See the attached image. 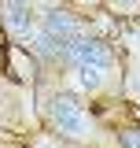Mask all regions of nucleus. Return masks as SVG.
Listing matches in <instances>:
<instances>
[{
  "label": "nucleus",
  "mask_w": 140,
  "mask_h": 148,
  "mask_svg": "<svg viewBox=\"0 0 140 148\" xmlns=\"http://www.w3.org/2000/svg\"><path fill=\"white\" fill-rule=\"evenodd\" d=\"M59 74H67L63 85L81 92L85 100H103L111 92H118V85H122V59H118L114 41L88 30L70 45Z\"/></svg>",
  "instance_id": "obj_1"
},
{
  "label": "nucleus",
  "mask_w": 140,
  "mask_h": 148,
  "mask_svg": "<svg viewBox=\"0 0 140 148\" xmlns=\"http://www.w3.org/2000/svg\"><path fill=\"white\" fill-rule=\"evenodd\" d=\"M37 115H41V126L52 130L55 137H63V141L103 148L107 130L100 122L96 108L81 92L67 89V85H37Z\"/></svg>",
  "instance_id": "obj_2"
},
{
  "label": "nucleus",
  "mask_w": 140,
  "mask_h": 148,
  "mask_svg": "<svg viewBox=\"0 0 140 148\" xmlns=\"http://www.w3.org/2000/svg\"><path fill=\"white\" fill-rule=\"evenodd\" d=\"M41 126V115H37V89L30 85H18L7 74L0 71V130L4 133H15L26 137Z\"/></svg>",
  "instance_id": "obj_3"
},
{
  "label": "nucleus",
  "mask_w": 140,
  "mask_h": 148,
  "mask_svg": "<svg viewBox=\"0 0 140 148\" xmlns=\"http://www.w3.org/2000/svg\"><path fill=\"white\" fill-rule=\"evenodd\" d=\"M37 30L70 48L81 34L92 30V22H88L85 15H77L74 8H67V4H44V8H41V18H37Z\"/></svg>",
  "instance_id": "obj_4"
},
{
  "label": "nucleus",
  "mask_w": 140,
  "mask_h": 148,
  "mask_svg": "<svg viewBox=\"0 0 140 148\" xmlns=\"http://www.w3.org/2000/svg\"><path fill=\"white\" fill-rule=\"evenodd\" d=\"M41 0H0V34L7 41L26 45L37 30V18H41Z\"/></svg>",
  "instance_id": "obj_5"
},
{
  "label": "nucleus",
  "mask_w": 140,
  "mask_h": 148,
  "mask_svg": "<svg viewBox=\"0 0 140 148\" xmlns=\"http://www.w3.org/2000/svg\"><path fill=\"white\" fill-rule=\"evenodd\" d=\"M0 71L7 74L11 82L30 85V89L44 85V67H41L37 56L30 52L26 45H18V41H7V45H4V67H0Z\"/></svg>",
  "instance_id": "obj_6"
},
{
  "label": "nucleus",
  "mask_w": 140,
  "mask_h": 148,
  "mask_svg": "<svg viewBox=\"0 0 140 148\" xmlns=\"http://www.w3.org/2000/svg\"><path fill=\"white\" fill-rule=\"evenodd\" d=\"M26 145H30V148H88V145L63 141V137H55L52 130H44V126H37L33 133H26Z\"/></svg>",
  "instance_id": "obj_7"
},
{
  "label": "nucleus",
  "mask_w": 140,
  "mask_h": 148,
  "mask_svg": "<svg viewBox=\"0 0 140 148\" xmlns=\"http://www.w3.org/2000/svg\"><path fill=\"white\" fill-rule=\"evenodd\" d=\"M111 141H114V148H140V122L114 126L111 130Z\"/></svg>",
  "instance_id": "obj_8"
},
{
  "label": "nucleus",
  "mask_w": 140,
  "mask_h": 148,
  "mask_svg": "<svg viewBox=\"0 0 140 148\" xmlns=\"http://www.w3.org/2000/svg\"><path fill=\"white\" fill-rule=\"evenodd\" d=\"M67 8H74L77 15H85V18H92L96 11H103V0H63Z\"/></svg>",
  "instance_id": "obj_9"
},
{
  "label": "nucleus",
  "mask_w": 140,
  "mask_h": 148,
  "mask_svg": "<svg viewBox=\"0 0 140 148\" xmlns=\"http://www.w3.org/2000/svg\"><path fill=\"white\" fill-rule=\"evenodd\" d=\"M137 8H140V0H103V11H114V15H129Z\"/></svg>",
  "instance_id": "obj_10"
},
{
  "label": "nucleus",
  "mask_w": 140,
  "mask_h": 148,
  "mask_svg": "<svg viewBox=\"0 0 140 148\" xmlns=\"http://www.w3.org/2000/svg\"><path fill=\"white\" fill-rule=\"evenodd\" d=\"M0 148H30L26 141H0Z\"/></svg>",
  "instance_id": "obj_11"
},
{
  "label": "nucleus",
  "mask_w": 140,
  "mask_h": 148,
  "mask_svg": "<svg viewBox=\"0 0 140 148\" xmlns=\"http://www.w3.org/2000/svg\"><path fill=\"white\" fill-rule=\"evenodd\" d=\"M0 137H4V130H0Z\"/></svg>",
  "instance_id": "obj_12"
}]
</instances>
